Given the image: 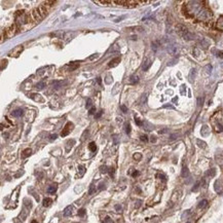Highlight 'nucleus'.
<instances>
[{"label":"nucleus","mask_w":223,"mask_h":223,"mask_svg":"<svg viewBox=\"0 0 223 223\" xmlns=\"http://www.w3.org/2000/svg\"><path fill=\"white\" fill-rule=\"evenodd\" d=\"M176 32L178 33V35L181 36L184 40H192L194 39V35L189 32V30L183 25H177L176 26Z\"/></svg>","instance_id":"obj_1"},{"label":"nucleus","mask_w":223,"mask_h":223,"mask_svg":"<svg viewBox=\"0 0 223 223\" xmlns=\"http://www.w3.org/2000/svg\"><path fill=\"white\" fill-rule=\"evenodd\" d=\"M27 17L28 15H26L25 11H18L17 16H16V24L18 27H21L24 24H27Z\"/></svg>","instance_id":"obj_2"},{"label":"nucleus","mask_w":223,"mask_h":223,"mask_svg":"<svg viewBox=\"0 0 223 223\" xmlns=\"http://www.w3.org/2000/svg\"><path fill=\"white\" fill-rule=\"evenodd\" d=\"M18 26H17V24L16 23H13V24H11V26H9L8 28H6V29L4 30V33H5V36H6L7 38H11V37H13V35H15L16 33H17V31H18Z\"/></svg>","instance_id":"obj_3"},{"label":"nucleus","mask_w":223,"mask_h":223,"mask_svg":"<svg viewBox=\"0 0 223 223\" xmlns=\"http://www.w3.org/2000/svg\"><path fill=\"white\" fill-rule=\"evenodd\" d=\"M31 16H32V18H33V20H34V22H35V23H39L41 20H43V17H42L41 13H40L38 7L34 8L33 11H31Z\"/></svg>","instance_id":"obj_4"},{"label":"nucleus","mask_w":223,"mask_h":223,"mask_svg":"<svg viewBox=\"0 0 223 223\" xmlns=\"http://www.w3.org/2000/svg\"><path fill=\"white\" fill-rule=\"evenodd\" d=\"M72 128H73V124H72L71 122H68V123L65 126V128H63L62 133H61V136H62V137H65V136H67L68 134H69V133L72 131Z\"/></svg>","instance_id":"obj_5"},{"label":"nucleus","mask_w":223,"mask_h":223,"mask_svg":"<svg viewBox=\"0 0 223 223\" xmlns=\"http://www.w3.org/2000/svg\"><path fill=\"white\" fill-rule=\"evenodd\" d=\"M23 49H24L23 45H18L15 49H13V51L9 53V56H11V57H18L19 55H21V53L23 52Z\"/></svg>","instance_id":"obj_6"},{"label":"nucleus","mask_w":223,"mask_h":223,"mask_svg":"<svg viewBox=\"0 0 223 223\" xmlns=\"http://www.w3.org/2000/svg\"><path fill=\"white\" fill-rule=\"evenodd\" d=\"M195 76H196V70L194 69V68H192V69L190 70L189 74H188V79H189V81L191 82V83L194 81V79H195Z\"/></svg>","instance_id":"obj_7"},{"label":"nucleus","mask_w":223,"mask_h":223,"mask_svg":"<svg viewBox=\"0 0 223 223\" xmlns=\"http://www.w3.org/2000/svg\"><path fill=\"white\" fill-rule=\"evenodd\" d=\"M150 66H151V62H150V60L148 59V58H146V59L144 60V63H143V66H142V69H143L144 71H147V70L149 69Z\"/></svg>","instance_id":"obj_8"},{"label":"nucleus","mask_w":223,"mask_h":223,"mask_svg":"<svg viewBox=\"0 0 223 223\" xmlns=\"http://www.w3.org/2000/svg\"><path fill=\"white\" fill-rule=\"evenodd\" d=\"M119 62H120V58H115V59L110 61V63L108 64V66H109V67H115V66L118 65Z\"/></svg>","instance_id":"obj_9"},{"label":"nucleus","mask_w":223,"mask_h":223,"mask_svg":"<svg viewBox=\"0 0 223 223\" xmlns=\"http://www.w3.org/2000/svg\"><path fill=\"white\" fill-rule=\"evenodd\" d=\"M177 51H178V49H177V47H175V45H169L168 47V52L171 55H175V54L177 53Z\"/></svg>","instance_id":"obj_10"},{"label":"nucleus","mask_w":223,"mask_h":223,"mask_svg":"<svg viewBox=\"0 0 223 223\" xmlns=\"http://www.w3.org/2000/svg\"><path fill=\"white\" fill-rule=\"evenodd\" d=\"M11 115H13V117H21V116L23 115V110H22V109L15 110V111L11 113Z\"/></svg>","instance_id":"obj_11"},{"label":"nucleus","mask_w":223,"mask_h":223,"mask_svg":"<svg viewBox=\"0 0 223 223\" xmlns=\"http://www.w3.org/2000/svg\"><path fill=\"white\" fill-rule=\"evenodd\" d=\"M72 210H73V208H72V206H68L67 208H65V210H64V216H70L72 213Z\"/></svg>","instance_id":"obj_12"},{"label":"nucleus","mask_w":223,"mask_h":223,"mask_svg":"<svg viewBox=\"0 0 223 223\" xmlns=\"http://www.w3.org/2000/svg\"><path fill=\"white\" fill-rule=\"evenodd\" d=\"M139 81V77H138L137 75H132L130 78V83L131 84H135L137 83V82Z\"/></svg>","instance_id":"obj_13"},{"label":"nucleus","mask_w":223,"mask_h":223,"mask_svg":"<svg viewBox=\"0 0 223 223\" xmlns=\"http://www.w3.org/2000/svg\"><path fill=\"white\" fill-rule=\"evenodd\" d=\"M57 185H52L49 186V188H47V192H49V194H54L56 191H57Z\"/></svg>","instance_id":"obj_14"},{"label":"nucleus","mask_w":223,"mask_h":223,"mask_svg":"<svg viewBox=\"0 0 223 223\" xmlns=\"http://www.w3.org/2000/svg\"><path fill=\"white\" fill-rule=\"evenodd\" d=\"M52 203H53L52 198H44V200H43V203H42V205H43L44 207H49V206H51Z\"/></svg>","instance_id":"obj_15"},{"label":"nucleus","mask_w":223,"mask_h":223,"mask_svg":"<svg viewBox=\"0 0 223 223\" xmlns=\"http://www.w3.org/2000/svg\"><path fill=\"white\" fill-rule=\"evenodd\" d=\"M88 148H90V150H91L92 152H95L96 150H97V146H96L95 142H91L90 145H88Z\"/></svg>","instance_id":"obj_16"},{"label":"nucleus","mask_w":223,"mask_h":223,"mask_svg":"<svg viewBox=\"0 0 223 223\" xmlns=\"http://www.w3.org/2000/svg\"><path fill=\"white\" fill-rule=\"evenodd\" d=\"M79 66V63L78 62H72L71 64H69V67H70V70H74V69H76V68Z\"/></svg>","instance_id":"obj_17"},{"label":"nucleus","mask_w":223,"mask_h":223,"mask_svg":"<svg viewBox=\"0 0 223 223\" xmlns=\"http://www.w3.org/2000/svg\"><path fill=\"white\" fill-rule=\"evenodd\" d=\"M35 88H37V90H39V91H40V90H43V88H45V83H44L43 81H41V82H38V83L36 84V86H35Z\"/></svg>","instance_id":"obj_18"},{"label":"nucleus","mask_w":223,"mask_h":223,"mask_svg":"<svg viewBox=\"0 0 223 223\" xmlns=\"http://www.w3.org/2000/svg\"><path fill=\"white\" fill-rule=\"evenodd\" d=\"M31 152L32 151H31V149H30V148H27V149H25L23 151V157H28V156L31 154Z\"/></svg>","instance_id":"obj_19"},{"label":"nucleus","mask_w":223,"mask_h":223,"mask_svg":"<svg viewBox=\"0 0 223 223\" xmlns=\"http://www.w3.org/2000/svg\"><path fill=\"white\" fill-rule=\"evenodd\" d=\"M207 205H208V200H203L202 202H200V204H198V207L200 209H202V208H205Z\"/></svg>","instance_id":"obj_20"},{"label":"nucleus","mask_w":223,"mask_h":223,"mask_svg":"<svg viewBox=\"0 0 223 223\" xmlns=\"http://www.w3.org/2000/svg\"><path fill=\"white\" fill-rule=\"evenodd\" d=\"M202 135H205V136L209 135V128L207 126H204L202 128Z\"/></svg>","instance_id":"obj_21"},{"label":"nucleus","mask_w":223,"mask_h":223,"mask_svg":"<svg viewBox=\"0 0 223 223\" xmlns=\"http://www.w3.org/2000/svg\"><path fill=\"white\" fill-rule=\"evenodd\" d=\"M181 176H182V177H184V178H185L186 176H188V169L186 168V167H183V169H182Z\"/></svg>","instance_id":"obj_22"},{"label":"nucleus","mask_w":223,"mask_h":223,"mask_svg":"<svg viewBox=\"0 0 223 223\" xmlns=\"http://www.w3.org/2000/svg\"><path fill=\"white\" fill-rule=\"evenodd\" d=\"M196 143H198V146H200V147H202V148H205V147H206V145H207V144L205 143L204 141H202V140H200V139L196 140Z\"/></svg>","instance_id":"obj_23"},{"label":"nucleus","mask_w":223,"mask_h":223,"mask_svg":"<svg viewBox=\"0 0 223 223\" xmlns=\"http://www.w3.org/2000/svg\"><path fill=\"white\" fill-rule=\"evenodd\" d=\"M61 82L60 81H54L53 82V86H54V88H56V90H58V88H61Z\"/></svg>","instance_id":"obj_24"},{"label":"nucleus","mask_w":223,"mask_h":223,"mask_svg":"<svg viewBox=\"0 0 223 223\" xmlns=\"http://www.w3.org/2000/svg\"><path fill=\"white\" fill-rule=\"evenodd\" d=\"M95 190H96L95 185H94V184H91V186H90V190H88V194H90V195H92V194L95 192Z\"/></svg>","instance_id":"obj_25"},{"label":"nucleus","mask_w":223,"mask_h":223,"mask_svg":"<svg viewBox=\"0 0 223 223\" xmlns=\"http://www.w3.org/2000/svg\"><path fill=\"white\" fill-rule=\"evenodd\" d=\"M152 49H153L154 52H156L157 51V49H158V42L156 41V42H152Z\"/></svg>","instance_id":"obj_26"},{"label":"nucleus","mask_w":223,"mask_h":223,"mask_svg":"<svg viewBox=\"0 0 223 223\" xmlns=\"http://www.w3.org/2000/svg\"><path fill=\"white\" fill-rule=\"evenodd\" d=\"M205 70H206V72L208 74H211V72H212V66H211V65H207L206 67H205Z\"/></svg>","instance_id":"obj_27"},{"label":"nucleus","mask_w":223,"mask_h":223,"mask_svg":"<svg viewBox=\"0 0 223 223\" xmlns=\"http://www.w3.org/2000/svg\"><path fill=\"white\" fill-rule=\"evenodd\" d=\"M78 170H79V172H80V176H82V175L84 174V172H85V168H84L83 166L78 167Z\"/></svg>","instance_id":"obj_28"},{"label":"nucleus","mask_w":223,"mask_h":223,"mask_svg":"<svg viewBox=\"0 0 223 223\" xmlns=\"http://www.w3.org/2000/svg\"><path fill=\"white\" fill-rule=\"evenodd\" d=\"M124 126H126V133L128 135V134L131 133V126H130V123H128V122H126V123L124 124Z\"/></svg>","instance_id":"obj_29"},{"label":"nucleus","mask_w":223,"mask_h":223,"mask_svg":"<svg viewBox=\"0 0 223 223\" xmlns=\"http://www.w3.org/2000/svg\"><path fill=\"white\" fill-rule=\"evenodd\" d=\"M185 90H186V88H185V85L184 84H182L181 85V88H180V93H181V95H185Z\"/></svg>","instance_id":"obj_30"},{"label":"nucleus","mask_w":223,"mask_h":223,"mask_svg":"<svg viewBox=\"0 0 223 223\" xmlns=\"http://www.w3.org/2000/svg\"><path fill=\"white\" fill-rule=\"evenodd\" d=\"M78 215H79L80 217H83L84 215H85V210H84V209H80V210L78 211Z\"/></svg>","instance_id":"obj_31"},{"label":"nucleus","mask_w":223,"mask_h":223,"mask_svg":"<svg viewBox=\"0 0 223 223\" xmlns=\"http://www.w3.org/2000/svg\"><path fill=\"white\" fill-rule=\"evenodd\" d=\"M134 158H135V159H137V160H140L142 158V155L140 153H135V154H134Z\"/></svg>","instance_id":"obj_32"},{"label":"nucleus","mask_w":223,"mask_h":223,"mask_svg":"<svg viewBox=\"0 0 223 223\" xmlns=\"http://www.w3.org/2000/svg\"><path fill=\"white\" fill-rule=\"evenodd\" d=\"M103 223H113L112 222V220H111V218L110 217H106L105 219H104V221H103Z\"/></svg>","instance_id":"obj_33"},{"label":"nucleus","mask_w":223,"mask_h":223,"mask_svg":"<svg viewBox=\"0 0 223 223\" xmlns=\"http://www.w3.org/2000/svg\"><path fill=\"white\" fill-rule=\"evenodd\" d=\"M108 170H110V169H108V167H106V166L101 167V172L102 173H107Z\"/></svg>","instance_id":"obj_34"},{"label":"nucleus","mask_w":223,"mask_h":223,"mask_svg":"<svg viewBox=\"0 0 223 223\" xmlns=\"http://www.w3.org/2000/svg\"><path fill=\"white\" fill-rule=\"evenodd\" d=\"M140 139H141V141H143V142H147L148 141V137L146 135L141 136V137H140Z\"/></svg>","instance_id":"obj_35"},{"label":"nucleus","mask_w":223,"mask_h":223,"mask_svg":"<svg viewBox=\"0 0 223 223\" xmlns=\"http://www.w3.org/2000/svg\"><path fill=\"white\" fill-rule=\"evenodd\" d=\"M203 102H204V99H203L202 97L198 98V106H202L203 105Z\"/></svg>","instance_id":"obj_36"},{"label":"nucleus","mask_w":223,"mask_h":223,"mask_svg":"<svg viewBox=\"0 0 223 223\" xmlns=\"http://www.w3.org/2000/svg\"><path fill=\"white\" fill-rule=\"evenodd\" d=\"M95 111H96V108L92 107L91 109H90V111H88V113H90V115H93V114H95Z\"/></svg>","instance_id":"obj_37"},{"label":"nucleus","mask_w":223,"mask_h":223,"mask_svg":"<svg viewBox=\"0 0 223 223\" xmlns=\"http://www.w3.org/2000/svg\"><path fill=\"white\" fill-rule=\"evenodd\" d=\"M120 109L122 110V112H123V113H126V112H128V108H126L124 105H121V106H120Z\"/></svg>","instance_id":"obj_38"},{"label":"nucleus","mask_w":223,"mask_h":223,"mask_svg":"<svg viewBox=\"0 0 223 223\" xmlns=\"http://www.w3.org/2000/svg\"><path fill=\"white\" fill-rule=\"evenodd\" d=\"M91 106H92V100L88 99V101H86V108H90Z\"/></svg>","instance_id":"obj_39"},{"label":"nucleus","mask_w":223,"mask_h":223,"mask_svg":"<svg viewBox=\"0 0 223 223\" xmlns=\"http://www.w3.org/2000/svg\"><path fill=\"white\" fill-rule=\"evenodd\" d=\"M135 121H136V124H137V126H142V121L139 119V118L136 117L135 118Z\"/></svg>","instance_id":"obj_40"},{"label":"nucleus","mask_w":223,"mask_h":223,"mask_svg":"<svg viewBox=\"0 0 223 223\" xmlns=\"http://www.w3.org/2000/svg\"><path fill=\"white\" fill-rule=\"evenodd\" d=\"M115 210L117 211V212H121V210H122L121 206H120V205H116V206H115Z\"/></svg>","instance_id":"obj_41"},{"label":"nucleus","mask_w":223,"mask_h":223,"mask_svg":"<svg viewBox=\"0 0 223 223\" xmlns=\"http://www.w3.org/2000/svg\"><path fill=\"white\" fill-rule=\"evenodd\" d=\"M113 139H114V144H118V136L117 135H114L113 136Z\"/></svg>","instance_id":"obj_42"},{"label":"nucleus","mask_w":223,"mask_h":223,"mask_svg":"<svg viewBox=\"0 0 223 223\" xmlns=\"http://www.w3.org/2000/svg\"><path fill=\"white\" fill-rule=\"evenodd\" d=\"M102 114H103V110H100V111L97 113V115H96V118H100Z\"/></svg>","instance_id":"obj_43"},{"label":"nucleus","mask_w":223,"mask_h":223,"mask_svg":"<svg viewBox=\"0 0 223 223\" xmlns=\"http://www.w3.org/2000/svg\"><path fill=\"white\" fill-rule=\"evenodd\" d=\"M177 200H178V196H177V192H175L174 195H173V198H172V200L173 202H176Z\"/></svg>","instance_id":"obj_44"},{"label":"nucleus","mask_w":223,"mask_h":223,"mask_svg":"<svg viewBox=\"0 0 223 223\" xmlns=\"http://www.w3.org/2000/svg\"><path fill=\"white\" fill-rule=\"evenodd\" d=\"M162 108H169V109H175V108L173 107L172 105H169V104H167V105H164V106H162Z\"/></svg>","instance_id":"obj_45"},{"label":"nucleus","mask_w":223,"mask_h":223,"mask_svg":"<svg viewBox=\"0 0 223 223\" xmlns=\"http://www.w3.org/2000/svg\"><path fill=\"white\" fill-rule=\"evenodd\" d=\"M217 57L222 58L223 59V52H218V53H217Z\"/></svg>","instance_id":"obj_46"},{"label":"nucleus","mask_w":223,"mask_h":223,"mask_svg":"<svg viewBox=\"0 0 223 223\" xmlns=\"http://www.w3.org/2000/svg\"><path fill=\"white\" fill-rule=\"evenodd\" d=\"M57 137H58V136L56 135V134H55V135L53 134V135H51V140H56V139H57Z\"/></svg>","instance_id":"obj_47"},{"label":"nucleus","mask_w":223,"mask_h":223,"mask_svg":"<svg viewBox=\"0 0 223 223\" xmlns=\"http://www.w3.org/2000/svg\"><path fill=\"white\" fill-rule=\"evenodd\" d=\"M158 177H159L160 179H162V180H166V176H164V175H162V174H159V175H158Z\"/></svg>","instance_id":"obj_48"},{"label":"nucleus","mask_w":223,"mask_h":223,"mask_svg":"<svg viewBox=\"0 0 223 223\" xmlns=\"http://www.w3.org/2000/svg\"><path fill=\"white\" fill-rule=\"evenodd\" d=\"M138 175H139V172H138V171H135V172L133 173V177H137Z\"/></svg>","instance_id":"obj_49"},{"label":"nucleus","mask_w":223,"mask_h":223,"mask_svg":"<svg viewBox=\"0 0 223 223\" xmlns=\"http://www.w3.org/2000/svg\"><path fill=\"white\" fill-rule=\"evenodd\" d=\"M176 138H177V135H176V134H174V135L171 136V140H175Z\"/></svg>","instance_id":"obj_50"},{"label":"nucleus","mask_w":223,"mask_h":223,"mask_svg":"<svg viewBox=\"0 0 223 223\" xmlns=\"http://www.w3.org/2000/svg\"><path fill=\"white\" fill-rule=\"evenodd\" d=\"M177 100H178V97H175L174 99L172 100V102H173V103H176V102H177Z\"/></svg>","instance_id":"obj_51"},{"label":"nucleus","mask_w":223,"mask_h":223,"mask_svg":"<svg viewBox=\"0 0 223 223\" xmlns=\"http://www.w3.org/2000/svg\"><path fill=\"white\" fill-rule=\"evenodd\" d=\"M168 130H164V131H159V134H164V133H167Z\"/></svg>","instance_id":"obj_52"},{"label":"nucleus","mask_w":223,"mask_h":223,"mask_svg":"<svg viewBox=\"0 0 223 223\" xmlns=\"http://www.w3.org/2000/svg\"><path fill=\"white\" fill-rule=\"evenodd\" d=\"M151 141H152V142H155V141H156V139H155V138H154V137H152V138H151Z\"/></svg>","instance_id":"obj_53"},{"label":"nucleus","mask_w":223,"mask_h":223,"mask_svg":"<svg viewBox=\"0 0 223 223\" xmlns=\"http://www.w3.org/2000/svg\"><path fill=\"white\" fill-rule=\"evenodd\" d=\"M32 223H37V221H35V220H34V221H32Z\"/></svg>","instance_id":"obj_54"},{"label":"nucleus","mask_w":223,"mask_h":223,"mask_svg":"<svg viewBox=\"0 0 223 223\" xmlns=\"http://www.w3.org/2000/svg\"><path fill=\"white\" fill-rule=\"evenodd\" d=\"M187 223H190V222H187Z\"/></svg>","instance_id":"obj_55"}]
</instances>
